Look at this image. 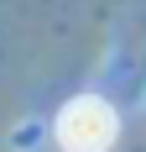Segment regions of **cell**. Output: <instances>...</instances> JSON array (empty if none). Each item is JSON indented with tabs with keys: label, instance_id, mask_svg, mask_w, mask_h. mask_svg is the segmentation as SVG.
<instances>
[{
	"label": "cell",
	"instance_id": "1",
	"mask_svg": "<svg viewBox=\"0 0 146 152\" xmlns=\"http://www.w3.org/2000/svg\"><path fill=\"white\" fill-rule=\"evenodd\" d=\"M52 137L63 152H110L120 137V115L99 94H73L52 121Z\"/></svg>",
	"mask_w": 146,
	"mask_h": 152
}]
</instances>
